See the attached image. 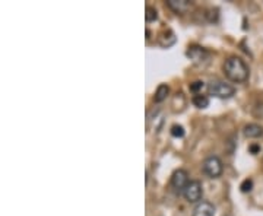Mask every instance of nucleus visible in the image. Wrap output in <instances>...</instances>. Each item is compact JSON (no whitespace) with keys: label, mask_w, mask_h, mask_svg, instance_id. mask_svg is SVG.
<instances>
[{"label":"nucleus","mask_w":263,"mask_h":216,"mask_svg":"<svg viewBox=\"0 0 263 216\" xmlns=\"http://www.w3.org/2000/svg\"><path fill=\"white\" fill-rule=\"evenodd\" d=\"M224 73L228 77V80H231L234 83H243L248 79V66L246 62L237 56H231L224 62Z\"/></svg>","instance_id":"nucleus-1"},{"label":"nucleus","mask_w":263,"mask_h":216,"mask_svg":"<svg viewBox=\"0 0 263 216\" xmlns=\"http://www.w3.org/2000/svg\"><path fill=\"white\" fill-rule=\"evenodd\" d=\"M208 93L219 99H228L235 95V88L224 80H212L208 85Z\"/></svg>","instance_id":"nucleus-2"},{"label":"nucleus","mask_w":263,"mask_h":216,"mask_svg":"<svg viewBox=\"0 0 263 216\" xmlns=\"http://www.w3.org/2000/svg\"><path fill=\"white\" fill-rule=\"evenodd\" d=\"M202 170L209 177V178H219L224 172V165L222 161L218 156H208L203 164H202Z\"/></svg>","instance_id":"nucleus-3"},{"label":"nucleus","mask_w":263,"mask_h":216,"mask_svg":"<svg viewBox=\"0 0 263 216\" xmlns=\"http://www.w3.org/2000/svg\"><path fill=\"white\" fill-rule=\"evenodd\" d=\"M182 194L189 203H199L203 196V185L198 180H190V183L186 185Z\"/></svg>","instance_id":"nucleus-4"},{"label":"nucleus","mask_w":263,"mask_h":216,"mask_svg":"<svg viewBox=\"0 0 263 216\" xmlns=\"http://www.w3.org/2000/svg\"><path fill=\"white\" fill-rule=\"evenodd\" d=\"M190 183L189 180V174L185 170H177L172 172L171 175V187L179 191V193H183V190L186 188V185Z\"/></svg>","instance_id":"nucleus-5"},{"label":"nucleus","mask_w":263,"mask_h":216,"mask_svg":"<svg viewBox=\"0 0 263 216\" xmlns=\"http://www.w3.org/2000/svg\"><path fill=\"white\" fill-rule=\"evenodd\" d=\"M215 212L217 209L211 201L202 200L195 206L192 216H215Z\"/></svg>","instance_id":"nucleus-6"},{"label":"nucleus","mask_w":263,"mask_h":216,"mask_svg":"<svg viewBox=\"0 0 263 216\" xmlns=\"http://www.w3.org/2000/svg\"><path fill=\"white\" fill-rule=\"evenodd\" d=\"M243 133H244V136L248 138V139H257V138L263 136V127L260 124L256 123L246 124L244 129H243Z\"/></svg>","instance_id":"nucleus-7"},{"label":"nucleus","mask_w":263,"mask_h":216,"mask_svg":"<svg viewBox=\"0 0 263 216\" xmlns=\"http://www.w3.org/2000/svg\"><path fill=\"white\" fill-rule=\"evenodd\" d=\"M167 5L176 14H186L192 6L189 0H167Z\"/></svg>","instance_id":"nucleus-8"},{"label":"nucleus","mask_w":263,"mask_h":216,"mask_svg":"<svg viewBox=\"0 0 263 216\" xmlns=\"http://www.w3.org/2000/svg\"><path fill=\"white\" fill-rule=\"evenodd\" d=\"M168 95H170V86L167 83H161L154 93V102H156V104L164 102Z\"/></svg>","instance_id":"nucleus-9"},{"label":"nucleus","mask_w":263,"mask_h":216,"mask_svg":"<svg viewBox=\"0 0 263 216\" xmlns=\"http://www.w3.org/2000/svg\"><path fill=\"white\" fill-rule=\"evenodd\" d=\"M187 56L193 60V62H203L205 57H208V53L201 48V47H192L189 51H187Z\"/></svg>","instance_id":"nucleus-10"},{"label":"nucleus","mask_w":263,"mask_h":216,"mask_svg":"<svg viewBox=\"0 0 263 216\" xmlns=\"http://www.w3.org/2000/svg\"><path fill=\"white\" fill-rule=\"evenodd\" d=\"M192 102H193L195 107L206 108L209 105V96H208V95H203V93H196V95L192 98Z\"/></svg>","instance_id":"nucleus-11"},{"label":"nucleus","mask_w":263,"mask_h":216,"mask_svg":"<svg viewBox=\"0 0 263 216\" xmlns=\"http://www.w3.org/2000/svg\"><path fill=\"white\" fill-rule=\"evenodd\" d=\"M156 18H158L156 9L152 8V6H148V8H146V14H145L146 22H154V21H156Z\"/></svg>","instance_id":"nucleus-12"},{"label":"nucleus","mask_w":263,"mask_h":216,"mask_svg":"<svg viewBox=\"0 0 263 216\" xmlns=\"http://www.w3.org/2000/svg\"><path fill=\"white\" fill-rule=\"evenodd\" d=\"M171 135H172L174 138H183V136H185V129H183L182 126H179V124H174V126L171 127Z\"/></svg>","instance_id":"nucleus-13"},{"label":"nucleus","mask_w":263,"mask_h":216,"mask_svg":"<svg viewBox=\"0 0 263 216\" xmlns=\"http://www.w3.org/2000/svg\"><path fill=\"white\" fill-rule=\"evenodd\" d=\"M240 188H241V191L243 193H247V191H250L251 188H253V181L251 180H244L243 183H241V185H240Z\"/></svg>","instance_id":"nucleus-14"},{"label":"nucleus","mask_w":263,"mask_h":216,"mask_svg":"<svg viewBox=\"0 0 263 216\" xmlns=\"http://www.w3.org/2000/svg\"><path fill=\"white\" fill-rule=\"evenodd\" d=\"M202 88H203V82H202V80H196V82L190 83V91H192V92L199 93V91H201Z\"/></svg>","instance_id":"nucleus-15"},{"label":"nucleus","mask_w":263,"mask_h":216,"mask_svg":"<svg viewBox=\"0 0 263 216\" xmlns=\"http://www.w3.org/2000/svg\"><path fill=\"white\" fill-rule=\"evenodd\" d=\"M257 149H259V148H257V146H254V145H253V146H250V151H251L253 154H256V152H257Z\"/></svg>","instance_id":"nucleus-16"}]
</instances>
